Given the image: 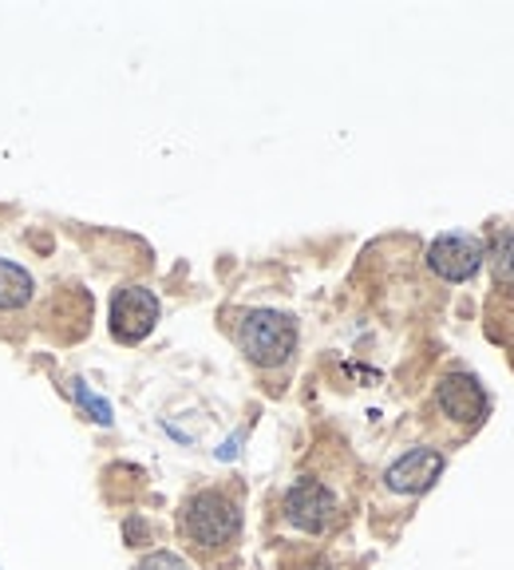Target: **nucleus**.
<instances>
[{
	"mask_svg": "<svg viewBox=\"0 0 514 570\" xmlns=\"http://www.w3.org/2000/svg\"><path fill=\"white\" fill-rule=\"evenodd\" d=\"M182 539L198 551H226L241 534V503L226 488H202L178 511Z\"/></svg>",
	"mask_w": 514,
	"mask_h": 570,
	"instance_id": "obj_1",
	"label": "nucleus"
},
{
	"mask_svg": "<svg viewBox=\"0 0 514 570\" xmlns=\"http://www.w3.org/2000/svg\"><path fill=\"white\" fill-rule=\"evenodd\" d=\"M238 348L246 353L249 365L257 368H281L297 353V321L281 309H246L238 321Z\"/></svg>",
	"mask_w": 514,
	"mask_h": 570,
	"instance_id": "obj_2",
	"label": "nucleus"
},
{
	"mask_svg": "<svg viewBox=\"0 0 514 570\" xmlns=\"http://www.w3.org/2000/svg\"><path fill=\"white\" fill-rule=\"evenodd\" d=\"M281 511H285V523H289L293 531H302V534H325L328 527L337 523L340 503H337V491L328 488L325 480L302 475V480H293L289 491H285Z\"/></svg>",
	"mask_w": 514,
	"mask_h": 570,
	"instance_id": "obj_3",
	"label": "nucleus"
},
{
	"mask_svg": "<svg viewBox=\"0 0 514 570\" xmlns=\"http://www.w3.org/2000/svg\"><path fill=\"white\" fill-rule=\"evenodd\" d=\"M159 325V297L147 289V285H123L111 294L107 305V330L111 337L123 341V345H139L147 341Z\"/></svg>",
	"mask_w": 514,
	"mask_h": 570,
	"instance_id": "obj_4",
	"label": "nucleus"
},
{
	"mask_svg": "<svg viewBox=\"0 0 514 570\" xmlns=\"http://www.w3.org/2000/svg\"><path fill=\"white\" fill-rule=\"evenodd\" d=\"M483 262H487V242H483L480 234L452 230V234H439V238L427 246V266H432V274L452 285L471 282V277L483 269Z\"/></svg>",
	"mask_w": 514,
	"mask_h": 570,
	"instance_id": "obj_5",
	"label": "nucleus"
},
{
	"mask_svg": "<svg viewBox=\"0 0 514 570\" xmlns=\"http://www.w3.org/2000/svg\"><path fill=\"white\" fill-rule=\"evenodd\" d=\"M435 404H439V412L447 420L467 428H475L487 416V392H483V384L471 373H447L439 381V389H435Z\"/></svg>",
	"mask_w": 514,
	"mask_h": 570,
	"instance_id": "obj_6",
	"label": "nucleus"
},
{
	"mask_svg": "<svg viewBox=\"0 0 514 570\" xmlns=\"http://www.w3.org/2000/svg\"><path fill=\"white\" fill-rule=\"evenodd\" d=\"M439 472H444V455L435 448H412L384 472V488L396 495H424L439 480Z\"/></svg>",
	"mask_w": 514,
	"mask_h": 570,
	"instance_id": "obj_7",
	"label": "nucleus"
},
{
	"mask_svg": "<svg viewBox=\"0 0 514 570\" xmlns=\"http://www.w3.org/2000/svg\"><path fill=\"white\" fill-rule=\"evenodd\" d=\"M36 297V282L24 266L17 262L0 258V313H17L24 309L28 302Z\"/></svg>",
	"mask_w": 514,
	"mask_h": 570,
	"instance_id": "obj_8",
	"label": "nucleus"
},
{
	"mask_svg": "<svg viewBox=\"0 0 514 570\" xmlns=\"http://www.w3.org/2000/svg\"><path fill=\"white\" fill-rule=\"evenodd\" d=\"M487 262L495 269V282L514 285V226H498L487 246Z\"/></svg>",
	"mask_w": 514,
	"mask_h": 570,
	"instance_id": "obj_9",
	"label": "nucleus"
},
{
	"mask_svg": "<svg viewBox=\"0 0 514 570\" xmlns=\"http://www.w3.org/2000/svg\"><path fill=\"white\" fill-rule=\"evenodd\" d=\"M139 570H190V562L175 551H151V554H142Z\"/></svg>",
	"mask_w": 514,
	"mask_h": 570,
	"instance_id": "obj_10",
	"label": "nucleus"
}]
</instances>
